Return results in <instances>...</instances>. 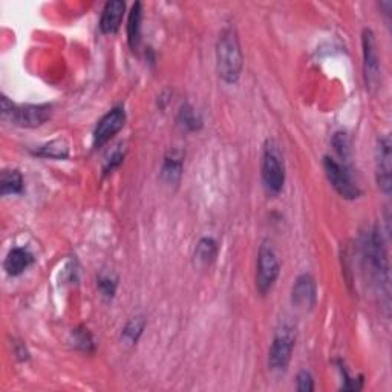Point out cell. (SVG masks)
<instances>
[{
    "mask_svg": "<svg viewBox=\"0 0 392 392\" xmlns=\"http://www.w3.org/2000/svg\"><path fill=\"white\" fill-rule=\"evenodd\" d=\"M363 272L380 294L389 299V263L379 229H369L362 239Z\"/></svg>",
    "mask_w": 392,
    "mask_h": 392,
    "instance_id": "6da1fadb",
    "label": "cell"
},
{
    "mask_svg": "<svg viewBox=\"0 0 392 392\" xmlns=\"http://www.w3.org/2000/svg\"><path fill=\"white\" fill-rule=\"evenodd\" d=\"M216 66L222 82L234 84L242 72V51L236 32L224 30L216 45Z\"/></svg>",
    "mask_w": 392,
    "mask_h": 392,
    "instance_id": "7a4b0ae2",
    "label": "cell"
},
{
    "mask_svg": "<svg viewBox=\"0 0 392 392\" xmlns=\"http://www.w3.org/2000/svg\"><path fill=\"white\" fill-rule=\"evenodd\" d=\"M263 179L270 195H279L285 184V165L282 153L273 139L267 141L263 155Z\"/></svg>",
    "mask_w": 392,
    "mask_h": 392,
    "instance_id": "3957f363",
    "label": "cell"
},
{
    "mask_svg": "<svg viewBox=\"0 0 392 392\" xmlns=\"http://www.w3.org/2000/svg\"><path fill=\"white\" fill-rule=\"evenodd\" d=\"M2 115L5 120L23 127H37L46 123L51 117V106L48 104H26L15 106L6 97H2Z\"/></svg>",
    "mask_w": 392,
    "mask_h": 392,
    "instance_id": "277c9868",
    "label": "cell"
},
{
    "mask_svg": "<svg viewBox=\"0 0 392 392\" xmlns=\"http://www.w3.org/2000/svg\"><path fill=\"white\" fill-rule=\"evenodd\" d=\"M281 265L272 242L264 241L263 246L259 247L258 253V270H256V289L258 291L265 296L276 284Z\"/></svg>",
    "mask_w": 392,
    "mask_h": 392,
    "instance_id": "5b68a950",
    "label": "cell"
},
{
    "mask_svg": "<svg viewBox=\"0 0 392 392\" xmlns=\"http://www.w3.org/2000/svg\"><path fill=\"white\" fill-rule=\"evenodd\" d=\"M296 343L294 329L289 325H282V328L277 331L272 348L268 353V367L274 372H284L289 368L291 354Z\"/></svg>",
    "mask_w": 392,
    "mask_h": 392,
    "instance_id": "8992f818",
    "label": "cell"
},
{
    "mask_svg": "<svg viewBox=\"0 0 392 392\" xmlns=\"http://www.w3.org/2000/svg\"><path fill=\"white\" fill-rule=\"evenodd\" d=\"M324 169L327 173V178L331 182V186L336 189L339 195L345 199H357L360 196V189L357 187L355 182L353 181L350 172L345 167L343 164L337 163L336 160L325 156L324 158Z\"/></svg>",
    "mask_w": 392,
    "mask_h": 392,
    "instance_id": "52a82bcc",
    "label": "cell"
},
{
    "mask_svg": "<svg viewBox=\"0 0 392 392\" xmlns=\"http://www.w3.org/2000/svg\"><path fill=\"white\" fill-rule=\"evenodd\" d=\"M362 48H363L365 83H367V89L374 92L380 84V62L377 56L376 36H374V32L371 30L363 31Z\"/></svg>",
    "mask_w": 392,
    "mask_h": 392,
    "instance_id": "ba28073f",
    "label": "cell"
},
{
    "mask_svg": "<svg viewBox=\"0 0 392 392\" xmlns=\"http://www.w3.org/2000/svg\"><path fill=\"white\" fill-rule=\"evenodd\" d=\"M391 147H392V144H391L389 135L379 138L377 147H376V177H377L379 189L386 195L391 194V189H392V178H391L392 152H391Z\"/></svg>",
    "mask_w": 392,
    "mask_h": 392,
    "instance_id": "9c48e42d",
    "label": "cell"
},
{
    "mask_svg": "<svg viewBox=\"0 0 392 392\" xmlns=\"http://www.w3.org/2000/svg\"><path fill=\"white\" fill-rule=\"evenodd\" d=\"M126 123V114L123 108H114L109 110L100 121L94 132V146L101 147L110 138H114Z\"/></svg>",
    "mask_w": 392,
    "mask_h": 392,
    "instance_id": "30bf717a",
    "label": "cell"
},
{
    "mask_svg": "<svg viewBox=\"0 0 392 392\" xmlns=\"http://www.w3.org/2000/svg\"><path fill=\"white\" fill-rule=\"evenodd\" d=\"M317 299V285L315 277L311 274L303 273L301 274L293 285L291 291V302L296 308L308 310L312 308Z\"/></svg>",
    "mask_w": 392,
    "mask_h": 392,
    "instance_id": "8fae6325",
    "label": "cell"
},
{
    "mask_svg": "<svg viewBox=\"0 0 392 392\" xmlns=\"http://www.w3.org/2000/svg\"><path fill=\"white\" fill-rule=\"evenodd\" d=\"M125 2L121 0H112L108 2L103 8L101 19H100V30L104 34H114L118 31L121 20H123L125 14Z\"/></svg>",
    "mask_w": 392,
    "mask_h": 392,
    "instance_id": "7c38bea8",
    "label": "cell"
},
{
    "mask_svg": "<svg viewBox=\"0 0 392 392\" xmlns=\"http://www.w3.org/2000/svg\"><path fill=\"white\" fill-rule=\"evenodd\" d=\"M32 255L25 248H13L5 259V270L10 276H19L32 264Z\"/></svg>",
    "mask_w": 392,
    "mask_h": 392,
    "instance_id": "4fadbf2b",
    "label": "cell"
},
{
    "mask_svg": "<svg viewBox=\"0 0 392 392\" xmlns=\"http://www.w3.org/2000/svg\"><path fill=\"white\" fill-rule=\"evenodd\" d=\"M141 17H143V10H141V4L137 2L132 10L129 13V19H127V40L129 45L132 49H137L139 45V36H141Z\"/></svg>",
    "mask_w": 392,
    "mask_h": 392,
    "instance_id": "5bb4252c",
    "label": "cell"
},
{
    "mask_svg": "<svg viewBox=\"0 0 392 392\" xmlns=\"http://www.w3.org/2000/svg\"><path fill=\"white\" fill-rule=\"evenodd\" d=\"M182 173V155L179 152H170L165 156L163 164V179L167 184H178Z\"/></svg>",
    "mask_w": 392,
    "mask_h": 392,
    "instance_id": "9a60e30c",
    "label": "cell"
},
{
    "mask_svg": "<svg viewBox=\"0 0 392 392\" xmlns=\"http://www.w3.org/2000/svg\"><path fill=\"white\" fill-rule=\"evenodd\" d=\"M217 256V244L212 238H203L198 242L195 250V260L201 265L207 267L210 265Z\"/></svg>",
    "mask_w": 392,
    "mask_h": 392,
    "instance_id": "2e32d148",
    "label": "cell"
},
{
    "mask_svg": "<svg viewBox=\"0 0 392 392\" xmlns=\"http://www.w3.org/2000/svg\"><path fill=\"white\" fill-rule=\"evenodd\" d=\"M23 190V178L19 170H4L0 178V191L2 195L20 194Z\"/></svg>",
    "mask_w": 392,
    "mask_h": 392,
    "instance_id": "e0dca14e",
    "label": "cell"
},
{
    "mask_svg": "<svg viewBox=\"0 0 392 392\" xmlns=\"http://www.w3.org/2000/svg\"><path fill=\"white\" fill-rule=\"evenodd\" d=\"M144 325H146V320L143 316H137L130 319L123 329V334H121L123 341L129 345H135L138 342L139 336L143 334Z\"/></svg>",
    "mask_w": 392,
    "mask_h": 392,
    "instance_id": "ac0fdd59",
    "label": "cell"
},
{
    "mask_svg": "<svg viewBox=\"0 0 392 392\" xmlns=\"http://www.w3.org/2000/svg\"><path fill=\"white\" fill-rule=\"evenodd\" d=\"M69 152V147L62 139H57V141H52L46 146H43L42 149L37 152V155L45 156V158H66Z\"/></svg>",
    "mask_w": 392,
    "mask_h": 392,
    "instance_id": "d6986e66",
    "label": "cell"
},
{
    "mask_svg": "<svg viewBox=\"0 0 392 392\" xmlns=\"http://www.w3.org/2000/svg\"><path fill=\"white\" fill-rule=\"evenodd\" d=\"M179 121H181V125L189 130H198L199 127H201V118L196 115L195 109L189 106V104H184V106L181 108Z\"/></svg>",
    "mask_w": 392,
    "mask_h": 392,
    "instance_id": "ffe728a7",
    "label": "cell"
},
{
    "mask_svg": "<svg viewBox=\"0 0 392 392\" xmlns=\"http://www.w3.org/2000/svg\"><path fill=\"white\" fill-rule=\"evenodd\" d=\"M333 146H334V151L337 152V155L341 156L342 160H348L350 158V153H351V141L350 138L345 132H337L333 138Z\"/></svg>",
    "mask_w": 392,
    "mask_h": 392,
    "instance_id": "44dd1931",
    "label": "cell"
},
{
    "mask_svg": "<svg viewBox=\"0 0 392 392\" xmlns=\"http://www.w3.org/2000/svg\"><path fill=\"white\" fill-rule=\"evenodd\" d=\"M99 289L103 293V296H106V298H112L117 290V282L114 281V279L103 276L99 279Z\"/></svg>",
    "mask_w": 392,
    "mask_h": 392,
    "instance_id": "7402d4cb",
    "label": "cell"
},
{
    "mask_svg": "<svg viewBox=\"0 0 392 392\" xmlns=\"http://www.w3.org/2000/svg\"><path fill=\"white\" fill-rule=\"evenodd\" d=\"M298 391L301 392H311L315 391V381H312L311 374L307 371L299 372L298 376Z\"/></svg>",
    "mask_w": 392,
    "mask_h": 392,
    "instance_id": "603a6c76",
    "label": "cell"
},
{
    "mask_svg": "<svg viewBox=\"0 0 392 392\" xmlns=\"http://www.w3.org/2000/svg\"><path fill=\"white\" fill-rule=\"evenodd\" d=\"M74 334H75L77 345L83 348V350H88L89 346H92V339L88 333V329H75Z\"/></svg>",
    "mask_w": 392,
    "mask_h": 392,
    "instance_id": "cb8c5ba5",
    "label": "cell"
}]
</instances>
